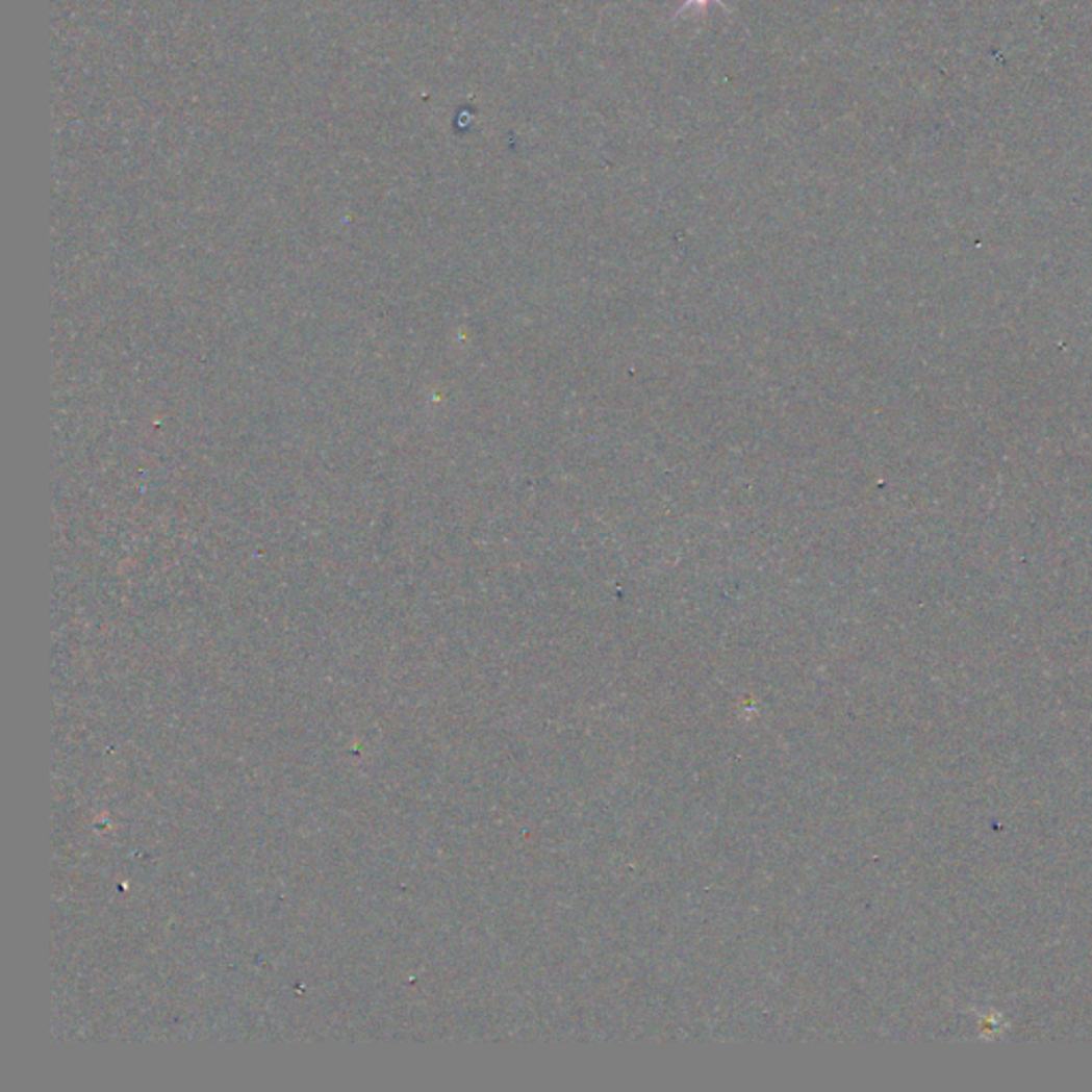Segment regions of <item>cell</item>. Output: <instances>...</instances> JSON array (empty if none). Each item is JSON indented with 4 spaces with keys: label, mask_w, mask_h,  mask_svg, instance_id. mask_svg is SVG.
<instances>
[{
    "label": "cell",
    "mask_w": 1092,
    "mask_h": 1092,
    "mask_svg": "<svg viewBox=\"0 0 1092 1092\" xmlns=\"http://www.w3.org/2000/svg\"><path fill=\"white\" fill-rule=\"evenodd\" d=\"M711 5H719L726 9V0H683L681 9L675 14V20H683L687 14H705Z\"/></svg>",
    "instance_id": "cell-1"
}]
</instances>
